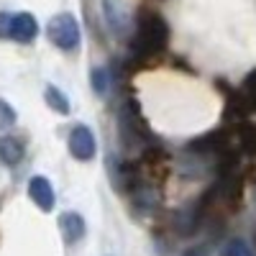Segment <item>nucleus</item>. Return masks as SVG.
Returning a JSON list of instances; mask_svg holds the SVG:
<instances>
[{
  "instance_id": "nucleus-15",
  "label": "nucleus",
  "mask_w": 256,
  "mask_h": 256,
  "mask_svg": "<svg viewBox=\"0 0 256 256\" xmlns=\"http://www.w3.org/2000/svg\"><path fill=\"white\" fill-rule=\"evenodd\" d=\"M10 16L13 13H0V36L8 38V31H10Z\"/></svg>"
},
{
  "instance_id": "nucleus-3",
  "label": "nucleus",
  "mask_w": 256,
  "mask_h": 256,
  "mask_svg": "<svg viewBox=\"0 0 256 256\" xmlns=\"http://www.w3.org/2000/svg\"><path fill=\"white\" fill-rule=\"evenodd\" d=\"M46 36L62 52H74L80 46V26H77L74 16H70V13L54 16L46 26Z\"/></svg>"
},
{
  "instance_id": "nucleus-5",
  "label": "nucleus",
  "mask_w": 256,
  "mask_h": 256,
  "mask_svg": "<svg viewBox=\"0 0 256 256\" xmlns=\"http://www.w3.org/2000/svg\"><path fill=\"white\" fill-rule=\"evenodd\" d=\"M38 36V24L31 13H16L10 16V31L8 38L20 41V44H31V41Z\"/></svg>"
},
{
  "instance_id": "nucleus-12",
  "label": "nucleus",
  "mask_w": 256,
  "mask_h": 256,
  "mask_svg": "<svg viewBox=\"0 0 256 256\" xmlns=\"http://www.w3.org/2000/svg\"><path fill=\"white\" fill-rule=\"evenodd\" d=\"M223 256H256V254L244 238H230L223 246Z\"/></svg>"
},
{
  "instance_id": "nucleus-11",
  "label": "nucleus",
  "mask_w": 256,
  "mask_h": 256,
  "mask_svg": "<svg viewBox=\"0 0 256 256\" xmlns=\"http://www.w3.org/2000/svg\"><path fill=\"white\" fill-rule=\"evenodd\" d=\"M44 100H46V105L52 110H56V113H62V116H67L70 113V100L64 98V92L62 90H56L54 84H46V90H44Z\"/></svg>"
},
{
  "instance_id": "nucleus-9",
  "label": "nucleus",
  "mask_w": 256,
  "mask_h": 256,
  "mask_svg": "<svg viewBox=\"0 0 256 256\" xmlns=\"http://www.w3.org/2000/svg\"><path fill=\"white\" fill-rule=\"evenodd\" d=\"M59 230L67 244H77L84 236V220L80 212H62L59 216Z\"/></svg>"
},
{
  "instance_id": "nucleus-16",
  "label": "nucleus",
  "mask_w": 256,
  "mask_h": 256,
  "mask_svg": "<svg viewBox=\"0 0 256 256\" xmlns=\"http://www.w3.org/2000/svg\"><path fill=\"white\" fill-rule=\"evenodd\" d=\"M187 256H202V251H192V254H187Z\"/></svg>"
},
{
  "instance_id": "nucleus-6",
  "label": "nucleus",
  "mask_w": 256,
  "mask_h": 256,
  "mask_svg": "<svg viewBox=\"0 0 256 256\" xmlns=\"http://www.w3.org/2000/svg\"><path fill=\"white\" fill-rule=\"evenodd\" d=\"M102 16H105V24L113 31V36H123L126 28H128V13H126V6L120 0H102Z\"/></svg>"
},
{
  "instance_id": "nucleus-14",
  "label": "nucleus",
  "mask_w": 256,
  "mask_h": 256,
  "mask_svg": "<svg viewBox=\"0 0 256 256\" xmlns=\"http://www.w3.org/2000/svg\"><path fill=\"white\" fill-rule=\"evenodd\" d=\"M92 88L98 95H105L110 88V80H108V72L105 70H92Z\"/></svg>"
},
{
  "instance_id": "nucleus-1",
  "label": "nucleus",
  "mask_w": 256,
  "mask_h": 256,
  "mask_svg": "<svg viewBox=\"0 0 256 256\" xmlns=\"http://www.w3.org/2000/svg\"><path fill=\"white\" fill-rule=\"evenodd\" d=\"M169 41V28L164 24V18L156 13H148L144 10L138 16V24H136V34L131 41V54L136 59H152L156 54L164 52Z\"/></svg>"
},
{
  "instance_id": "nucleus-2",
  "label": "nucleus",
  "mask_w": 256,
  "mask_h": 256,
  "mask_svg": "<svg viewBox=\"0 0 256 256\" xmlns=\"http://www.w3.org/2000/svg\"><path fill=\"white\" fill-rule=\"evenodd\" d=\"M118 126H120V141L123 146H144L148 148L152 144V134H148V126L141 116V108L134 98H128L120 105V116H118Z\"/></svg>"
},
{
  "instance_id": "nucleus-13",
  "label": "nucleus",
  "mask_w": 256,
  "mask_h": 256,
  "mask_svg": "<svg viewBox=\"0 0 256 256\" xmlns=\"http://www.w3.org/2000/svg\"><path fill=\"white\" fill-rule=\"evenodd\" d=\"M16 123V110L10 108V105L0 98V134L3 131H8V128Z\"/></svg>"
},
{
  "instance_id": "nucleus-7",
  "label": "nucleus",
  "mask_w": 256,
  "mask_h": 256,
  "mask_svg": "<svg viewBox=\"0 0 256 256\" xmlns=\"http://www.w3.org/2000/svg\"><path fill=\"white\" fill-rule=\"evenodd\" d=\"M28 198L44 210V212H49L52 208H54V187H52V182L46 180V177H34L31 182H28Z\"/></svg>"
},
{
  "instance_id": "nucleus-10",
  "label": "nucleus",
  "mask_w": 256,
  "mask_h": 256,
  "mask_svg": "<svg viewBox=\"0 0 256 256\" xmlns=\"http://www.w3.org/2000/svg\"><path fill=\"white\" fill-rule=\"evenodd\" d=\"M24 159V144L18 136H0V164L3 166H16Z\"/></svg>"
},
{
  "instance_id": "nucleus-8",
  "label": "nucleus",
  "mask_w": 256,
  "mask_h": 256,
  "mask_svg": "<svg viewBox=\"0 0 256 256\" xmlns=\"http://www.w3.org/2000/svg\"><path fill=\"white\" fill-rule=\"evenodd\" d=\"M233 146L244 154H256V126L248 120H238L233 126Z\"/></svg>"
},
{
  "instance_id": "nucleus-4",
  "label": "nucleus",
  "mask_w": 256,
  "mask_h": 256,
  "mask_svg": "<svg viewBox=\"0 0 256 256\" xmlns=\"http://www.w3.org/2000/svg\"><path fill=\"white\" fill-rule=\"evenodd\" d=\"M98 152V141L92 136V131L88 126H77L72 128V134H70V154L80 162H88L92 159Z\"/></svg>"
}]
</instances>
